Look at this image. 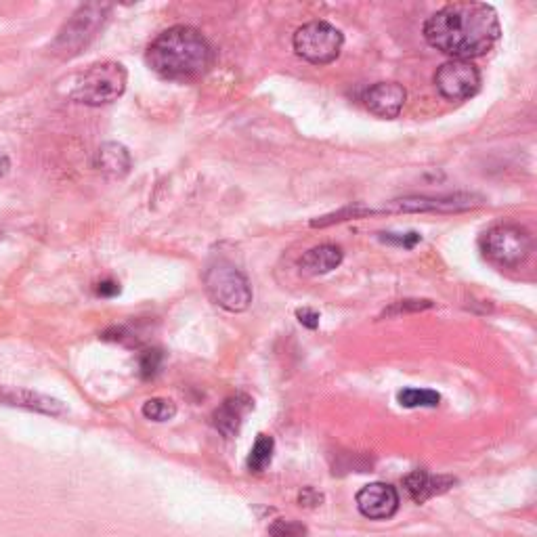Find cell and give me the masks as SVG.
Instances as JSON below:
<instances>
[{"instance_id":"18","label":"cell","mask_w":537,"mask_h":537,"mask_svg":"<svg viewBox=\"0 0 537 537\" xmlns=\"http://www.w3.org/2000/svg\"><path fill=\"white\" fill-rule=\"evenodd\" d=\"M143 416L152 422H168L177 416V405L170 399H149L143 403Z\"/></svg>"},{"instance_id":"6","label":"cell","mask_w":537,"mask_h":537,"mask_svg":"<svg viewBox=\"0 0 537 537\" xmlns=\"http://www.w3.org/2000/svg\"><path fill=\"white\" fill-rule=\"evenodd\" d=\"M531 235L521 225H496L491 227L481 240V250L491 263L500 267H519L531 254Z\"/></svg>"},{"instance_id":"11","label":"cell","mask_w":537,"mask_h":537,"mask_svg":"<svg viewBox=\"0 0 537 537\" xmlns=\"http://www.w3.org/2000/svg\"><path fill=\"white\" fill-rule=\"evenodd\" d=\"M405 99L407 93L399 82H378L363 93L365 107H368L374 116L386 120H393L401 114Z\"/></svg>"},{"instance_id":"1","label":"cell","mask_w":537,"mask_h":537,"mask_svg":"<svg viewBox=\"0 0 537 537\" xmlns=\"http://www.w3.org/2000/svg\"><path fill=\"white\" fill-rule=\"evenodd\" d=\"M500 19L487 3H451L424 24V38L451 59L470 61L489 53L500 40Z\"/></svg>"},{"instance_id":"8","label":"cell","mask_w":537,"mask_h":537,"mask_svg":"<svg viewBox=\"0 0 537 537\" xmlns=\"http://www.w3.org/2000/svg\"><path fill=\"white\" fill-rule=\"evenodd\" d=\"M435 87L447 101H466L481 87V74L475 63L451 59L435 72Z\"/></svg>"},{"instance_id":"16","label":"cell","mask_w":537,"mask_h":537,"mask_svg":"<svg viewBox=\"0 0 537 537\" xmlns=\"http://www.w3.org/2000/svg\"><path fill=\"white\" fill-rule=\"evenodd\" d=\"M131 164H133L131 154H128V149L120 143L101 145L95 158V166L101 170V173L114 179L124 177L128 170H131Z\"/></svg>"},{"instance_id":"12","label":"cell","mask_w":537,"mask_h":537,"mask_svg":"<svg viewBox=\"0 0 537 537\" xmlns=\"http://www.w3.org/2000/svg\"><path fill=\"white\" fill-rule=\"evenodd\" d=\"M250 410H252V399L244 393H238V395L225 399L223 405L214 410L212 424L223 437L231 439L240 433L242 422Z\"/></svg>"},{"instance_id":"19","label":"cell","mask_w":537,"mask_h":537,"mask_svg":"<svg viewBox=\"0 0 537 537\" xmlns=\"http://www.w3.org/2000/svg\"><path fill=\"white\" fill-rule=\"evenodd\" d=\"M399 403L403 407H437L441 401V395L435 391H426V389H403L397 395Z\"/></svg>"},{"instance_id":"3","label":"cell","mask_w":537,"mask_h":537,"mask_svg":"<svg viewBox=\"0 0 537 537\" xmlns=\"http://www.w3.org/2000/svg\"><path fill=\"white\" fill-rule=\"evenodd\" d=\"M128 74L122 63L103 61L78 74L70 97L84 105H107L118 101L126 91Z\"/></svg>"},{"instance_id":"24","label":"cell","mask_w":537,"mask_h":537,"mask_svg":"<svg viewBox=\"0 0 537 537\" xmlns=\"http://www.w3.org/2000/svg\"><path fill=\"white\" fill-rule=\"evenodd\" d=\"M296 317H298L300 324H303L309 330H315L319 326V313L313 311V309H298Z\"/></svg>"},{"instance_id":"7","label":"cell","mask_w":537,"mask_h":537,"mask_svg":"<svg viewBox=\"0 0 537 537\" xmlns=\"http://www.w3.org/2000/svg\"><path fill=\"white\" fill-rule=\"evenodd\" d=\"M292 45L296 55L313 63V66H328L340 55L345 36L328 21H311V24L296 30Z\"/></svg>"},{"instance_id":"20","label":"cell","mask_w":537,"mask_h":537,"mask_svg":"<svg viewBox=\"0 0 537 537\" xmlns=\"http://www.w3.org/2000/svg\"><path fill=\"white\" fill-rule=\"evenodd\" d=\"M269 537H309V531L303 523L279 519L269 527Z\"/></svg>"},{"instance_id":"27","label":"cell","mask_w":537,"mask_h":537,"mask_svg":"<svg viewBox=\"0 0 537 537\" xmlns=\"http://www.w3.org/2000/svg\"><path fill=\"white\" fill-rule=\"evenodd\" d=\"M11 170V160L7 154L0 152V179H5Z\"/></svg>"},{"instance_id":"5","label":"cell","mask_w":537,"mask_h":537,"mask_svg":"<svg viewBox=\"0 0 537 537\" xmlns=\"http://www.w3.org/2000/svg\"><path fill=\"white\" fill-rule=\"evenodd\" d=\"M110 11H112L110 5H99V3L82 5L72 15L68 24L61 28L57 38L53 40L51 51L63 59L78 55L97 36V32L101 30L103 21L107 19V15H110Z\"/></svg>"},{"instance_id":"10","label":"cell","mask_w":537,"mask_h":537,"mask_svg":"<svg viewBox=\"0 0 537 537\" xmlns=\"http://www.w3.org/2000/svg\"><path fill=\"white\" fill-rule=\"evenodd\" d=\"M357 508L365 519L384 521L399 510V493L389 483H370L357 493Z\"/></svg>"},{"instance_id":"14","label":"cell","mask_w":537,"mask_h":537,"mask_svg":"<svg viewBox=\"0 0 537 537\" xmlns=\"http://www.w3.org/2000/svg\"><path fill=\"white\" fill-rule=\"evenodd\" d=\"M0 399H5L7 403L17 405V407H26V410H30V412H38V414L53 416V418H61V416L68 414L66 405H63L61 401H57L53 397H47V395L34 393V391H15V389H11V391H5L3 395H0Z\"/></svg>"},{"instance_id":"9","label":"cell","mask_w":537,"mask_h":537,"mask_svg":"<svg viewBox=\"0 0 537 537\" xmlns=\"http://www.w3.org/2000/svg\"><path fill=\"white\" fill-rule=\"evenodd\" d=\"M483 204L475 193H445V196H410L391 202L389 210L397 212H462Z\"/></svg>"},{"instance_id":"21","label":"cell","mask_w":537,"mask_h":537,"mask_svg":"<svg viewBox=\"0 0 537 537\" xmlns=\"http://www.w3.org/2000/svg\"><path fill=\"white\" fill-rule=\"evenodd\" d=\"M162 361H164L162 351H158V349H147V351H143L141 357H139L141 376L143 378H154L160 372V368H162Z\"/></svg>"},{"instance_id":"4","label":"cell","mask_w":537,"mask_h":537,"mask_svg":"<svg viewBox=\"0 0 537 537\" xmlns=\"http://www.w3.org/2000/svg\"><path fill=\"white\" fill-rule=\"evenodd\" d=\"M204 284L208 296L221 309L231 313H242L252 303V288L248 277L227 261H217L206 269Z\"/></svg>"},{"instance_id":"2","label":"cell","mask_w":537,"mask_h":537,"mask_svg":"<svg viewBox=\"0 0 537 537\" xmlns=\"http://www.w3.org/2000/svg\"><path fill=\"white\" fill-rule=\"evenodd\" d=\"M212 59L210 42L202 32L189 26L168 28L145 53L147 66L166 80L198 78L210 70Z\"/></svg>"},{"instance_id":"26","label":"cell","mask_w":537,"mask_h":537,"mask_svg":"<svg viewBox=\"0 0 537 537\" xmlns=\"http://www.w3.org/2000/svg\"><path fill=\"white\" fill-rule=\"evenodd\" d=\"M97 294L105 296V298H112V296L120 294V284L114 282V279H105V282L97 284Z\"/></svg>"},{"instance_id":"13","label":"cell","mask_w":537,"mask_h":537,"mask_svg":"<svg viewBox=\"0 0 537 537\" xmlns=\"http://www.w3.org/2000/svg\"><path fill=\"white\" fill-rule=\"evenodd\" d=\"M456 479L451 477H435L431 472L426 470H414L412 475H407L403 481V487L414 502L424 504L426 500H431L439 493H445L449 487H454Z\"/></svg>"},{"instance_id":"22","label":"cell","mask_w":537,"mask_h":537,"mask_svg":"<svg viewBox=\"0 0 537 537\" xmlns=\"http://www.w3.org/2000/svg\"><path fill=\"white\" fill-rule=\"evenodd\" d=\"M431 307H433L431 300H399V303H395L389 311H384V315L393 317V315H401V313L424 311V309H431Z\"/></svg>"},{"instance_id":"17","label":"cell","mask_w":537,"mask_h":537,"mask_svg":"<svg viewBox=\"0 0 537 537\" xmlns=\"http://www.w3.org/2000/svg\"><path fill=\"white\" fill-rule=\"evenodd\" d=\"M273 449H275V441L271 437H267V435H259L254 447L250 449L248 468L252 472H263L273 460Z\"/></svg>"},{"instance_id":"25","label":"cell","mask_w":537,"mask_h":537,"mask_svg":"<svg viewBox=\"0 0 537 537\" xmlns=\"http://www.w3.org/2000/svg\"><path fill=\"white\" fill-rule=\"evenodd\" d=\"M321 500H324V496H321V493H317V491H313L311 487H307L303 493H300V498H298L300 506H319Z\"/></svg>"},{"instance_id":"15","label":"cell","mask_w":537,"mask_h":537,"mask_svg":"<svg viewBox=\"0 0 537 537\" xmlns=\"http://www.w3.org/2000/svg\"><path fill=\"white\" fill-rule=\"evenodd\" d=\"M342 259H345V254L334 244H321L311 248L309 252L303 254V259L298 261L300 271L305 275H324L334 271L336 267H340Z\"/></svg>"},{"instance_id":"23","label":"cell","mask_w":537,"mask_h":537,"mask_svg":"<svg viewBox=\"0 0 537 537\" xmlns=\"http://www.w3.org/2000/svg\"><path fill=\"white\" fill-rule=\"evenodd\" d=\"M380 240L386 244L412 250L420 242V235L416 231H412V233H380Z\"/></svg>"}]
</instances>
